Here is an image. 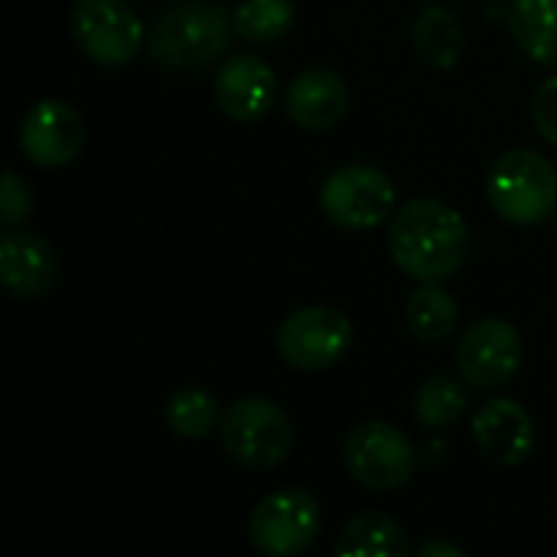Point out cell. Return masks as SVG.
Returning <instances> with one entry per match:
<instances>
[{
	"mask_svg": "<svg viewBox=\"0 0 557 557\" xmlns=\"http://www.w3.org/2000/svg\"><path fill=\"white\" fill-rule=\"evenodd\" d=\"M470 228L467 219L444 199L421 196L405 202L392 215L388 248L395 264L421 281V284H444L457 271H463L470 258Z\"/></svg>",
	"mask_w": 557,
	"mask_h": 557,
	"instance_id": "obj_1",
	"label": "cell"
},
{
	"mask_svg": "<svg viewBox=\"0 0 557 557\" xmlns=\"http://www.w3.org/2000/svg\"><path fill=\"white\" fill-rule=\"evenodd\" d=\"M235 26L222 3L183 0L166 7L147 29V55L170 72H196L219 62L232 46Z\"/></svg>",
	"mask_w": 557,
	"mask_h": 557,
	"instance_id": "obj_2",
	"label": "cell"
},
{
	"mask_svg": "<svg viewBox=\"0 0 557 557\" xmlns=\"http://www.w3.org/2000/svg\"><path fill=\"white\" fill-rule=\"evenodd\" d=\"M486 196L503 222L519 228L542 225L557 209V170L539 150H506L490 170Z\"/></svg>",
	"mask_w": 557,
	"mask_h": 557,
	"instance_id": "obj_3",
	"label": "cell"
},
{
	"mask_svg": "<svg viewBox=\"0 0 557 557\" xmlns=\"http://www.w3.org/2000/svg\"><path fill=\"white\" fill-rule=\"evenodd\" d=\"M222 444L228 457L248 470H274L290 457L294 428L281 405L268 398H242L222 411Z\"/></svg>",
	"mask_w": 557,
	"mask_h": 557,
	"instance_id": "obj_4",
	"label": "cell"
},
{
	"mask_svg": "<svg viewBox=\"0 0 557 557\" xmlns=\"http://www.w3.org/2000/svg\"><path fill=\"white\" fill-rule=\"evenodd\" d=\"M69 29L78 52L104 69L127 65L147 42V29L131 0H75Z\"/></svg>",
	"mask_w": 557,
	"mask_h": 557,
	"instance_id": "obj_5",
	"label": "cell"
},
{
	"mask_svg": "<svg viewBox=\"0 0 557 557\" xmlns=\"http://www.w3.org/2000/svg\"><path fill=\"white\" fill-rule=\"evenodd\" d=\"M395 196V183L382 166L346 163L326 176L320 189V209L336 228L366 232L392 219Z\"/></svg>",
	"mask_w": 557,
	"mask_h": 557,
	"instance_id": "obj_6",
	"label": "cell"
},
{
	"mask_svg": "<svg viewBox=\"0 0 557 557\" xmlns=\"http://www.w3.org/2000/svg\"><path fill=\"white\" fill-rule=\"evenodd\" d=\"M346 467L359 486L372 493H392L411 483L418 470V450L398 428L385 421H366L346 437Z\"/></svg>",
	"mask_w": 557,
	"mask_h": 557,
	"instance_id": "obj_7",
	"label": "cell"
},
{
	"mask_svg": "<svg viewBox=\"0 0 557 557\" xmlns=\"http://www.w3.org/2000/svg\"><path fill=\"white\" fill-rule=\"evenodd\" d=\"M352 349V323L333 307H300L277 330V356L297 372L333 369Z\"/></svg>",
	"mask_w": 557,
	"mask_h": 557,
	"instance_id": "obj_8",
	"label": "cell"
},
{
	"mask_svg": "<svg viewBox=\"0 0 557 557\" xmlns=\"http://www.w3.org/2000/svg\"><path fill=\"white\" fill-rule=\"evenodd\" d=\"M320 525H323L320 503L310 493L281 490L255 506L248 519V539L251 548L261 555L297 557L317 542Z\"/></svg>",
	"mask_w": 557,
	"mask_h": 557,
	"instance_id": "obj_9",
	"label": "cell"
},
{
	"mask_svg": "<svg viewBox=\"0 0 557 557\" xmlns=\"http://www.w3.org/2000/svg\"><path fill=\"white\" fill-rule=\"evenodd\" d=\"M522 356H525L522 333L509 320L486 317L463 333L457 346V369L470 388L493 392L519 375Z\"/></svg>",
	"mask_w": 557,
	"mask_h": 557,
	"instance_id": "obj_10",
	"label": "cell"
},
{
	"mask_svg": "<svg viewBox=\"0 0 557 557\" xmlns=\"http://www.w3.org/2000/svg\"><path fill=\"white\" fill-rule=\"evenodd\" d=\"M85 144V124L69 101L46 98L20 121V150L39 170L69 166Z\"/></svg>",
	"mask_w": 557,
	"mask_h": 557,
	"instance_id": "obj_11",
	"label": "cell"
},
{
	"mask_svg": "<svg viewBox=\"0 0 557 557\" xmlns=\"http://www.w3.org/2000/svg\"><path fill=\"white\" fill-rule=\"evenodd\" d=\"M277 88H281L277 72L261 55H251V52L225 59L212 82L219 108L232 121H242V124L261 121L274 108Z\"/></svg>",
	"mask_w": 557,
	"mask_h": 557,
	"instance_id": "obj_12",
	"label": "cell"
},
{
	"mask_svg": "<svg viewBox=\"0 0 557 557\" xmlns=\"http://www.w3.org/2000/svg\"><path fill=\"white\" fill-rule=\"evenodd\" d=\"M470 428H473L476 447H480L490 460H496V463H503V467H519V463H525V460L532 457V450H535V441H539L532 414H529L519 401H512V398L483 401V405L473 411Z\"/></svg>",
	"mask_w": 557,
	"mask_h": 557,
	"instance_id": "obj_13",
	"label": "cell"
},
{
	"mask_svg": "<svg viewBox=\"0 0 557 557\" xmlns=\"http://www.w3.org/2000/svg\"><path fill=\"white\" fill-rule=\"evenodd\" d=\"M59 274V261L52 245L26 228H7L0 238V284L20 297L36 300L46 290H52Z\"/></svg>",
	"mask_w": 557,
	"mask_h": 557,
	"instance_id": "obj_14",
	"label": "cell"
},
{
	"mask_svg": "<svg viewBox=\"0 0 557 557\" xmlns=\"http://www.w3.org/2000/svg\"><path fill=\"white\" fill-rule=\"evenodd\" d=\"M349 111V85L333 69H304L287 88V117L300 131H333Z\"/></svg>",
	"mask_w": 557,
	"mask_h": 557,
	"instance_id": "obj_15",
	"label": "cell"
},
{
	"mask_svg": "<svg viewBox=\"0 0 557 557\" xmlns=\"http://www.w3.org/2000/svg\"><path fill=\"white\" fill-rule=\"evenodd\" d=\"M509 33L532 62L557 69V0H516Z\"/></svg>",
	"mask_w": 557,
	"mask_h": 557,
	"instance_id": "obj_16",
	"label": "cell"
},
{
	"mask_svg": "<svg viewBox=\"0 0 557 557\" xmlns=\"http://www.w3.org/2000/svg\"><path fill=\"white\" fill-rule=\"evenodd\" d=\"M414 49L434 69H454L467 52L463 20L454 10L441 7V3L421 10V16L414 20Z\"/></svg>",
	"mask_w": 557,
	"mask_h": 557,
	"instance_id": "obj_17",
	"label": "cell"
},
{
	"mask_svg": "<svg viewBox=\"0 0 557 557\" xmlns=\"http://www.w3.org/2000/svg\"><path fill=\"white\" fill-rule=\"evenodd\" d=\"M336 555H366V557H408L411 542L405 529L385 516V512H362L346 522L336 542Z\"/></svg>",
	"mask_w": 557,
	"mask_h": 557,
	"instance_id": "obj_18",
	"label": "cell"
},
{
	"mask_svg": "<svg viewBox=\"0 0 557 557\" xmlns=\"http://www.w3.org/2000/svg\"><path fill=\"white\" fill-rule=\"evenodd\" d=\"M405 323H408V333L414 339L441 343L457 330L460 307H457L454 294L444 290L441 284H424L411 294V300L405 307Z\"/></svg>",
	"mask_w": 557,
	"mask_h": 557,
	"instance_id": "obj_19",
	"label": "cell"
},
{
	"mask_svg": "<svg viewBox=\"0 0 557 557\" xmlns=\"http://www.w3.org/2000/svg\"><path fill=\"white\" fill-rule=\"evenodd\" d=\"M467 382L454 375H431L414 395V418L428 431H450L467 414Z\"/></svg>",
	"mask_w": 557,
	"mask_h": 557,
	"instance_id": "obj_20",
	"label": "cell"
},
{
	"mask_svg": "<svg viewBox=\"0 0 557 557\" xmlns=\"http://www.w3.org/2000/svg\"><path fill=\"white\" fill-rule=\"evenodd\" d=\"M163 421L170 434L183 441H199L209 437L222 424V411L212 392L206 388H176L166 405H163Z\"/></svg>",
	"mask_w": 557,
	"mask_h": 557,
	"instance_id": "obj_21",
	"label": "cell"
},
{
	"mask_svg": "<svg viewBox=\"0 0 557 557\" xmlns=\"http://www.w3.org/2000/svg\"><path fill=\"white\" fill-rule=\"evenodd\" d=\"M232 26L245 42H274L294 26V0H242L232 13Z\"/></svg>",
	"mask_w": 557,
	"mask_h": 557,
	"instance_id": "obj_22",
	"label": "cell"
},
{
	"mask_svg": "<svg viewBox=\"0 0 557 557\" xmlns=\"http://www.w3.org/2000/svg\"><path fill=\"white\" fill-rule=\"evenodd\" d=\"M33 212V193L29 183L16 170H3L0 180V222L3 228H20Z\"/></svg>",
	"mask_w": 557,
	"mask_h": 557,
	"instance_id": "obj_23",
	"label": "cell"
},
{
	"mask_svg": "<svg viewBox=\"0 0 557 557\" xmlns=\"http://www.w3.org/2000/svg\"><path fill=\"white\" fill-rule=\"evenodd\" d=\"M532 117L539 134L557 147V75L539 85L535 98H532Z\"/></svg>",
	"mask_w": 557,
	"mask_h": 557,
	"instance_id": "obj_24",
	"label": "cell"
},
{
	"mask_svg": "<svg viewBox=\"0 0 557 557\" xmlns=\"http://www.w3.org/2000/svg\"><path fill=\"white\" fill-rule=\"evenodd\" d=\"M418 555L421 557H463V548H457V545H450V542H428V545H421V548H418Z\"/></svg>",
	"mask_w": 557,
	"mask_h": 557,
	"instance_id": "obj_25",
	"label": "cell"
}]
</instances>
